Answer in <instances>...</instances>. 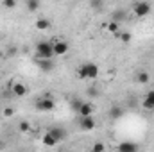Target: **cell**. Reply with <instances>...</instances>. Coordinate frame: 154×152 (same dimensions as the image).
Listing matches in <instances>:
<instances>
[{"label": "cell", "mask_w": 154, "mask_h": 152, "mask_svg": "<svg viewBox=\"0 0 154 152\" xmlns=\"http://www.w3.org/2000/svg\"><path fill=\"white\" fill-rule=\"evenodd\" d=\"M2 114L9 118V116H13V114H14V109H13V108H5V109H2Z\"/></svg>", "instance_id": "24"}, {"label": "cell", "mask_w": 154, "mask_h": 152, "mask_svg": "<svg viewBox=\"0 0 154 152\" xmlns=\"http://www.w3.org/2000/svg\"><path fill=\"white\" fill-rule=\"evenodd\" d=\"M47 132H48L50 136H54L57 141H59V140H63V138H66V131H65L63 127H50Z\"/></svg>", "instance_id": "10"}, {"label": "cell", "mask_w": 154, "mask_h": 152, "mask_svg": "<svg viewBox=\"0 0 154 152\" xmlns=\"http://www.w3.org/2000/svg\"><path fill=\"white\" fill-rule=\"evenodd\" d=\"M77 113H79V116H90V114L95 113V106L91 102H82L81 108L77 109Z\"/></svg>", "instance_id": "8"}, {"label": "cell", "mask_w": 154, "mask_h": 152, "mask_svg": "<svg viewBox=\"0 0 154 152\" xmlns=\"http://www.w3.org/2000/svg\"><path fill=\"white\" fill-rule=\"evenodd\" d=\"M43 143H45V145H47V147H54V145H56V143H57V140H56V138H54V136H50V134H48V132H47V134H45V136H43Z\"/></svg>", "instance_id": "20"}, {"label": "cell", "mask_w": 154, "mask_h": 152, "mask_svg": "<svg viewBox=\"0 0 154 152\" xmlns=\"http://www.w3.org/2000/svg\"><path fill=\"white\" fill-rule=\"evenodd\" d=\"M142 106H143V109H151V111H154V90H151V91L145 95Z\"/></svg>", "instance_id": "11"}, {"label": "cell", "mask_w": 154, "mask_h": 152, "mask_svg": "<svg viewBox=\"0 0 154 152\" xmlns=\"http://www.w3.org/2000/svg\"><path fill=\"white\" fill-rule=\"evenodd\" d=\"M2 5L7 11H13V9H16V0H2Z\"/></svg>", "instance_id": "22"}, {"label": "cell", "mask_w": 154, "mask_h": 152, "mask_svg": "<svg viewBox=\"0 0 154 152\" xmlns=\"http://www.w3.org/2000/svg\"><path fill=\"white\" fill-rule=\"evenodd\" d=\"M81 66H82V70H84L86 81H95V79L99 77V66H97L95 63H82Z\"/></svg>", "instance_id": "4"}, {"label": "cell", "mask_w": 154, "mask_h": 152, "mask_svg": "<svg viewBox=\"0 0 154 152\" xmlns=\"http://www.w3.org/2000/svg\"><path fill=\"white\" fill-rule=\"evenodd\" d=\"M0 114H2V108H0Z\"/></svg>", "instance_id": "28"}, {"label": "cell", "mask_w": 154, "mask_h": 152, "mask_svg": "<svg viewBox=\"0 0 154 152\" xmlns=\"http://www.w3.org/2000/svg\"><path fill=\"white\" fill-rule=\"evenodd\" d=\"M134 81L138 82V84H147L149 81H151V75H149V72H136V75H134Z\"/></svg>", "instance_id": "13"}, {"label": "cell", "mask_w": 154, "mask_h": 152, "mask_svg": "<svg viewBox=\"0 0 154 152\" xmlns=\"http://www.w3.org/2000/svg\"><path fill=\"white\" fill-rule=\"evenodd\" d=\"M79 125H81V129H82V131H93V129L97 127V122H95L93 114H90V116H81Z\"/></svg>", "instance_id": "5"}, {"label": "cell", "mask_w": 154, "mask_h": 152, "mask_svg": "<svg viewBox=\"0 0 154 152\" xmlns=\"http://www.w3.org/2000/svg\"><path fill=\"white\" fill-rule=\"evenodd\" d=\"M34 108L38 111H41V113H48V111H54L56 109V102L50 99V95H45V97H41V99L36 100Z\"/></svg>", "instance_id": "2"}, {"label": "cell", "mask_w": 154, "mask_h": 152, "mask_svg": "<svg viewBox=\"0 0 154 152\" xmlns=\"http://www.w3.org/2000/svg\"><path fill=\"white\" fill-rule=\"evenodd\" d=\"M140 149L136 143H133V141H122L118 147H116V150L118 152H136Z\"/></svg>", "instance_id": "9"}, {"label": "cell", "mask_w": 154, "mask_h": 152, "mask_svg": "<svg viewBox=\"0 0 154 152\" xmlns=\"http://www.w3.org/2000/svg\"><path fill=\"white\" fill-rule=\"evenodd\" d=\"M124 116V109H120L118 106H113L111 109H109V118L111 120H120Z\"/></svg>", "instance_id": "15"}, {"label": "cell", "mask_w": 154, "mask_h": 152, "mask_svg": "<svg viewBox=\"0 0 154 152\" xmlns=\"http://www.w3.org/2000/svg\"><path fill=\"white\" fill-rule=\"evenodd\" d=\"M11 91H13L14 97H25V95H27V86H25L23 82H13Z\"/></svg>", "instance_id": "7"}, {"label": "cell", "mask_w": 154, "mask_h": 152, "mask_svg": "<svg viewBox=\"0 0 154 152\" xmlns=\"http://www.w3.org/2000/svg\"><path fill=\"white\" fill-rule=\"evenodd\" d=\"M115 18H120V20H122V18H124V13H118V11H116V13H115Z\"/></svg>", "instance_id": "25"}, {"label": "cell", "mask_w": 154, "mask_h": 152, "mask_svg": "<svg viewBox=\"0 0 154 152\" xmlns=\"http://www.w3.org/2000/svg\"><path fill=\"white\" fill-rule=\"evenodd\" d=\"M56 2H63V0H56Z\"/></svg>", "instance_id": "27"}, {"label": "cell", "mask_w": 154, "mask_h": 152, "mask_svg": "<svg viewBox=\"0 0 154 152\" xmlns=\"http://www.w3.org/2000/svg\"><path fill=\"white\" fill-rule=\"evenodd\" d=\"M115 36L120 39L122 43H131V39H133V34H131V32H125V31H118Z\"/></svg>", "instance_id": "17"}, {"label": "cell", "mask_w": 154, "mask_h": 152, "mask_svg": "<svg viewBox=\"0 0 154 152\" xmlns=\"http://www.w3.org/2000/svg\"><path fill=\"white\" fill-rule=\"evenodd\" d=\"M38 66L43 72H50L54 68V63H52V59H38Z\"/></svg>", "instance_id": "14"}, {"label": "cell", "mask_w": 154, "mask_h": 152, "mask_svg": "<svg viewBox=\"0 0 154 152\" xmlns=\"http://www.w3.org/2000/svg\"><path fill=\"white\" fill-rule=\"evenodd\" d=\"M34 27H36L38 31H48V29H50V20H48V18H38V20L34 22Z\"/></svg>", "instance_id": "12"}, {"label": "cell", "mask_w": 154, "mask_h": 152, "mask_svg": "<svg viewBox=\"0 0 154 152\" xmlns=\"http://www.w3.org/2000/svg\"><path fill=\"white\" fill-rule=\"evenodd\" d=\"M0 57H4V50L2 48H0Z\"/></svg>", "instance_id": "26"}, {"label": "cell", "mask_w": 154, "mask_h": 152, "mask_svg": "<svg viewBox=\"0 0 154 152\" xmlns=\"http://www.w3.org/2000/svg\"><path fill=\"white\" fill-rule=\"evenodd\" d=\"M29 129H31V123H29L27 120H22V122L18 123V131H20V132H29Z\"/></svg>", "instance_id": "21"}, {"label": "cell", "mask_w": 154, "mask_h": 152, "mask_svg": "<svg viewBox=\"0 0 154 152\" xmlns=\"http://www.w3.org/2000/svg\"><path fill=\"white\" fill-rule=\"evenodd\" d=\"M106 31H108V32H111V34H116V32L120 31V22H116V20L108 22V25H106Z\"/></svg>", "instance_id": "16"}, {"label": "cell", "mask_w": 154, "mask_h": 152, "mask_svg": "<svg viewBox=\"0 0 154 152\" xmlns=\"http://www.w3.org/2000/svg\"><path fill=\"white\" fill-rule=\"evenodd\" d=\"M68 43L66 41H63V39H57L56 43H54V56H65L66 52H68Z\"/></svg>", "instance_id": "6"}, {"label": "cell", "mask_w": 154, "mask_h": 152, "mask_svg": "<svg viewBox=\"0 0 154 152\" xmlns=\"http://www.w3.org/2000/svg\"><path fill=\"white\" fill-rule=\"evenodd\" d=\"M88 4H90V7H91L95 13H100V11L104 9V0H90Z\"/></svg>", "instance_id": "18"}, {"label": "cell", "mask_w": 154, "mask_h": 152, "mask_svg": "<svg viewBox=\"0 0 154 152\" xmlns=\"http://www.w3.org/2000/svg\"><path fill=\"white\" fill-rule=\"evenodd\" d=\"M106 150V145L104 143H95L91 145V152H104Z\"/></svg>", "instance_id": "23"}, {"label": "cell", "mask_w": 154, "mask_h": 152, "mask_svg": "<svg viewBox=\"0 0 154 152\" xmlns=\"http://www.w3.org/2000/svg\"><path fill=\"white\" fill-rule=\"evenodd\" d=\"M36 57L38 59H52L54 57V43L39 41L36 45Z\"/></svg>", "instance_id": "1"}, {"label": "cell", "mask_w": 154, "mask_h": 152, "mask_svg": "<svg viewBox=\"0 0 154 152\" xmlns=\"http://www.w3.org/2000/svg\"><path fill=\"white\" fill-rule=\"evenodd\" d=\"M151 4L149 2H145V0H142V2H134L133 4V11H134V16H138V18H145V16H149L151 14Z\"/></svg>", "instance_id": "3"}, {"label": "cell", "mask_w": 154, "mask_h": 152, "mask_svg": "<svg viewBox=\"0 0 154 152\" xmlns=\"http://www.w3.org/2000/svg\"><path fill=\"white\" fill-rule=\"evenodd\" d=\"M25 5H27L29 13H34L39 9V0H25Z\"/></svg>", "instance_id": "19"}]
</instances>
